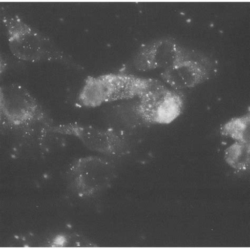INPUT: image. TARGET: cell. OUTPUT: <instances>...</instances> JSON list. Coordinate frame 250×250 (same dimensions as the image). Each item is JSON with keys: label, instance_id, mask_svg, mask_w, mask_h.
Segmentation results:
<instances>
[{"label": "cell", "instance_id": "obj_1", "mask_svg": "<svg viewBox=\"0 0 250 250\" xmlns=\"http://www.w3.org/2000/svg\"><path fill=\"white\" fill-rule=\"evenodd\" d=\"M2 21L9 47L16 58L31 63H67L64 52L42 32L26 22L16 14L4 15Z\"/></svg>", "mask_w": 250, "mask_h": 250}, {"label": "cell", "instance_id": "obj_2", "mask_svg": "<svg viewBox=\"0 0 250 250\" xmlns=\"http://www.w3.org/2000/svg\"><path fill=\"white\" fill-rule=\"evenodd\" d=\"M159 81L126 74L89 76L78 94L83 106L96 108L104 104L139 98Z\"/></svg>", "mask_w": 250, "mask_h": 250}, {"label": "cell", "instance_id": "obj_3", "mask_svg": "<svg viewBox=\"0 0 250 250\" xmlns=\"http://www.w3.org/2000/svg\"><path fill=\"white\" fill-rule=\"evenodd\" d=\"M0 114L1 121L11 126L50 123L48 114L36 98L19 83L5 84L0 87Z\"/></svg>", "mask_w": 250, "mask_h": 250}, {"label": "cell", "instance_id": "obj_4", "mask_svg": "<svg viewBox=\"0 0 250 250\" xmlns=\"http://www.w3.org/2000/svg\"><path fill=\"white\" fill-rule=\"evenodd\" d=\"M139 98L133 111L147 124H170L181 115L184 107V96L180 91L168 89L160 81Z\"/></svg>", "mask_w": 250, "mask_h": 250}, {"label": "cell", "instance_id": "obj_5", "mask_svg": "<svg viewBox=\"0 0 250 250\" xmlns=\"http://www.w3.org/2000/svg\"><path fill=\"white\" fill-rule=\"evenodd\" d=\"M198 52L184 47L172 38L164 37L143 45L134 56L133 63L134 68L141 72L166 69Z\"/></svg>", "mask_w": 250, "mask_h": 250}, {"label": "cell", "instance_id": "obj_6", "mask_svg": "<svg viewBox=\"0 0 250 250\" xmlns=\"http://www.w3.org/2000/svg\"><path fill=\"white\" fill-rule=\"evenodd\" d=\"M50 129L55 133L75 136L96 152L121 155L126 149L124 137L114 129H102L78 123L60 124Z\"/></svg>", "mask_w": 250, "mask_h": 250}, {"label": "cell", "instance_id": "obj_7", "mask_svg": "<svg viewBox=\"0 0 250 250\" xmlns=\"http://www.w3.org/2000/svg\"><path fill=\"white\" fill-rule=\"evenodd\" d=\"M213 64L208 57L198 52L162 72L164 82L176 90L192 88L206 82L213 73Z\"/></svg>", "mask_w": 250, "mask_h": 250}, {"label": "cell", "instance_id": "obj_8", "mask_svg": "<svg viewBox=\"0 0 250 250\" xmlns=\"http://www.w3.org/2000/svg\"><path fill=\"white\" fill-rule=\"evenodd\" d=\"M72 181L80 193H95L113 179L114 167L109 162L97 156H88L76 161L70 170Z\"/></svg>", "mask_w": 250, "mask_h": 250}, {"label": "cell", "instance_id": "obj_9", "mask_svg": "<svg viewBox=\"0 0 250 250\" xmlns=\"http://www.w3.org/2000/svg\"><path fill=\"white\" fill-rule=\"evenodd\" d=\"M250 114L233 118L221 128L223 135L229 136L239 142L248 143V130L250 126Z\"/></svg>", "mask_w": 250, "mask_h": 250}, {"label": "cell", "instance_id": "obj_10", "mask_svg": "<svg viewBox=\"0 0 250 250\" xmlns=\"http://www.w3.org/2000/svg\"><path fill=\"white\" fill-rule=\"evenodd\" d=\"M226 160L234 168H246L248 166V143H236L227 150Z\"/></svg>", "mask_w": 250, "mask_h": 250}]
</instances>
